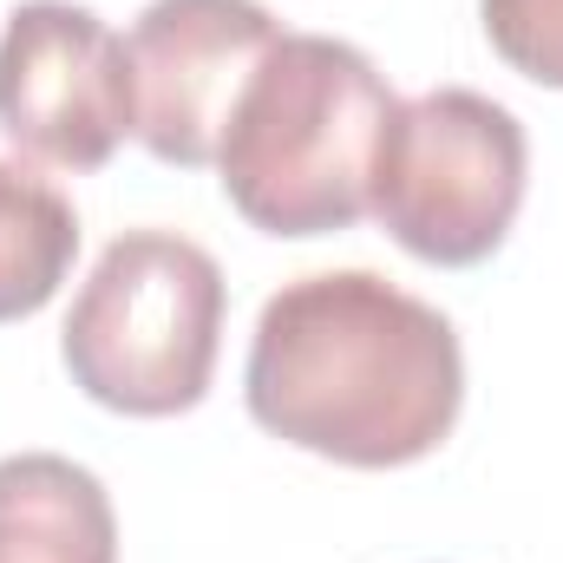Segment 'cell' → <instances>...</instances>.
<instances>
[{
    "mask_svg": "<svg viewBox=\"0 0 563 563\" xmlns=\"http://www.w3.org/2000/svg\"><path fill=\"white\" fill-rule=\"evenodd\" d=\"M250 420L314 459L394 472L439 452L465 407L452 321L374 269L282 282L243 367Z\"/></svg>",
    "mask_w": 563,
    "mask_h": 563,
    "instance_id": "1",
    "label": "cell"
},
{
    "mask_svg": "<svg viewBox=\"0 0 563 563\" xmlns=\"http://www.w3.org/2000/svg\"><path fill=\"white\" fill-rule=\"evenodd\" d=\"M400 99L387 73L328 33H282L250 73L223 144V197L263 236H334L374 217V164Z\"/></svg>",
    "mask_w": 563,
    "mask_h": 563,
    "instance_id": "2",
    "label": "cell"
},
{
    "mask_svg": "<svg viewBox=\"0 0 563 563\" xmlns=\"http://www.w3.org/2000/svg\"><path fill=\"white\" fill-rule=\"evenodd\" d=\"M230 288L203 243L125 230L79 288L59 354L73 387L125 420H170L210 394Z\"/></svg>",
    "mask_w": 563,
    "mask_h": 563,
    "instance_id": "3",
    "label": "cell"
},
{
    "mask_svg": "<svg viewBox=\"0 0 563 563\" xmlns=\"http://www.w3.org/2000/svg\"><path fill=\"white\" fill-rule=\"evenodd\" d=\"M531 184L525 125L472 92L439 86L394 112L374 164V217L380 230L432 269H472L505 250Z\"/></svg>",
    "mask_w": 563,
    "mask_h": 563,
    "instance_id": "4",
    "label": "cell"
},
{
    "mask_svg": "<svg viewBox=\"0 0 563 563\" xmlns=\"http://www.w3.org/2000/svg\"><path fill=\"white\" fill-rule=\"evenodd\" d=\"M132 53L125 40L73 0H20L0 33V132L13 151L99 170L132 139Z\"/></svg>",
    "mask_w": 563,
    "mask_h": 563,
    "instance_id": "5",
    "label": "cell"
},
{
    "mask_svg": "<svg viewBox=\"0 0 563 563\" xmlns=\"http://www.w3.org/2000/svg\"><path fill=\"white\" fill-rule=\"evenodd\" d=\"M276 40L282 26L263 0H151L125 40L139 99L132 139L177 170L217 164L223 125Z\"/></svg>",
    "mask_w": 563,
    "mask_h": 563,
    "instance_id": "6",
    "label": "cell"
},
{
    "mask_svg": "<svg viewBox=\"0 0 563 563\" xmlns=\"http://www.w3.org/2000/svg\"><path fill=\"white\" fill-rule=\"evenodd\" d=\"M0 563H119L106 485L59 452L0 459Z\"/></svg>",
    "mask_w": 563,
    "mask_h": 563,
    "instance_id": "7",
    "label": "cell"
},
{
    "mask_svg": "<svg viewBox=\"0 0 563 563\" xmlns=\"http://www.w3.org/2000/svg\"><path fill=\"white\" fill-rule=\"evenodd\" d=\"M79 256V210L33 177L26 164L0 157V321L40 314Z\"/></svg>",
    "mask_w": 563,
    "mask_h": 563,
    "instance_id": "8",
    "label": "cell"
},
{
    "mask_svg": "<svg viewBox=\"0 0 563 563\" xmlns=\"http://www.w3.org/2000/svg\"><path fill=\"white\" fill-rule=\"evenodd\" d=\"M478 20L511 73L563 92V0H478Z\"/></svg>",
    "mask_w": 563,
    "mask_h": 563,
    "instance_id": "9",
    "label": "cell"
}]
</instances>
